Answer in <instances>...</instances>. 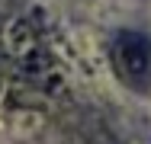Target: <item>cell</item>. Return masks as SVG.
<instances>
[{
	"label": "cell",
	"mask_w": 151,
	"mask_h": 144,
	"mask_svg": "<svg viewBox=\"0 0 151 144\" xmlns=\"http://www.w3.org/2000/svg\"><path fill=\"white\" fill-rule=\"evenodd\" d=\"M109 58H113L116 74L129 86H135V90H148L151 86V42L142 32L116 35V42L109 48Z\"/></svg>",
	"instance_id": "cell-1"
}]
</instances>
